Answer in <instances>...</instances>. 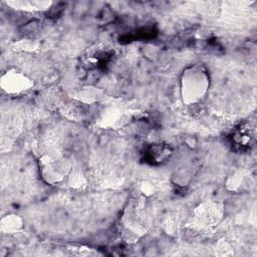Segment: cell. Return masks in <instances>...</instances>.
I'll list each match as a JSON object with an SVG mask.
<instances>
[{
  "label": "cell",
  "mask_w": 257,
  "mask_h": 257,
  "mask_svg": "<svg viewBox=\"0 0 257 257\" xmlns=\"http://www.w3.org/2000/svg\"><path fill=\"white\" fill-rule=\"evenodd\" d=\"M1 231L5 233H13L18 231L22 226L21 219L16 215H7L1 220Z\"/></svg>",
  "instance_id": "obj_3"
},
{
  "label": "cell",
  "mask_w": 257,
  "mask_h": 257,
  "mask_svg": "<svg viewBox=\"0 0 257 257\" xmlns=\"http://www.w3.org/2000/svg\"><path fill=\"white\" fill-rule=\"evenodd\" d=\"M1 87L7 93H20L32 86V81L21 71L9 69L1 76Z\"/></svg>",
  "instance_id": "obj_2"
},
{
  "label": "cell",
  "mask_w": 257,
  "mask_h": 257,
  "mask_svg": "<svg viewBox=\"0 0 257 257\" xmlns=\"http://www.w3.org/2000/svg\"><path fill=\"white\" fill-rule=\"evenodd\" d=\"M8 5L13 6L15 9H21V10H28V11H35V10H42L49 7L50 3L46 2H30V1H12L7 2Z\"/></svg>",
  "instance_id": "obj_4"
},
{
  "label": "cell",
  "mask_w": 257,
  "mask_h": 257,
  "mask_svg": "<svg viewBox=\"0 0 257 257\" xmlns=\"http://www.w3.org/2000/svg\"><path fill=\"white\" fill-rule=\"evenodd\" d=\"M151 153H152V158H154L156 162H161V163L165 161L167 158H169L172 154L170 151V148L163 147V146L153 147L151 149Z\"/></svg>",
  "instance_id": "obj_5"
},
{
  "label": "cell",
  "mask_w": 257,
  "mask_h": 257,
  "mask_svg": "<svg viewBox=\"0 0 257 257\" xmlns=\"http://www.w3.org/2000/svg\"><path fill=\"white\" fill-rule=\"evenodd\" d=\"M209 77L206 69L201 65H194L184 71L182 76V95L187 103L201 100L207 92Z\"/></svg>",
  "instance_id": "obj_1"
}]
</instances>
